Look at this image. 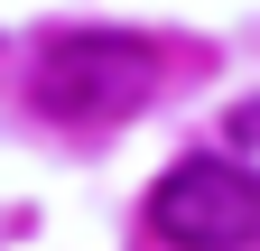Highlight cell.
I'll return each mask as SVG.
<instances>
[{
	"mask_svg": "<svg viewBox=\"0 0 260 251\" xmlns=\"http://www.w3.org/2000/svg\"><path fill=\"white\" fill-rule=\"evenodd\" d=\"M223 149H233V168L260 186V103H233V121H223Z\"/></svg>",
	"mask_w": 260,
	"mask_h": 251,
	"instance_id": "3",
	"label": "cell"
},
{
	"mask_svg": "<svg viewBox=\"0 0 260 251\" xmlns=\"http://www.w3.org/2000/svg\"><path fill=\"white\" fill-rule=\"evenodd\" d=\"M260 224V186L233 159H177L149 186V233L177 251H242Z\"/></svg>",
	"mask_w": 260,
	"mask_h": 251,
	"instance_id": "2",
	"label": "cell"
},
{
	"mask_svg": "<svg viewBox=\"0 0 260 251\" xmlns=\"http://www.w3.org/2000/svg\"><path fill=\"white\" fill-rule=\"evenodd\" d=\"M158 84V56L121 28H75V38H47L38 66H28V103L47 121H121L140 112Z\"/></svg>",
	"mask_w": 260,
	"mask_h": 251,
	"instance_id": "1",
	"label": "cell"
}]
</instances>
